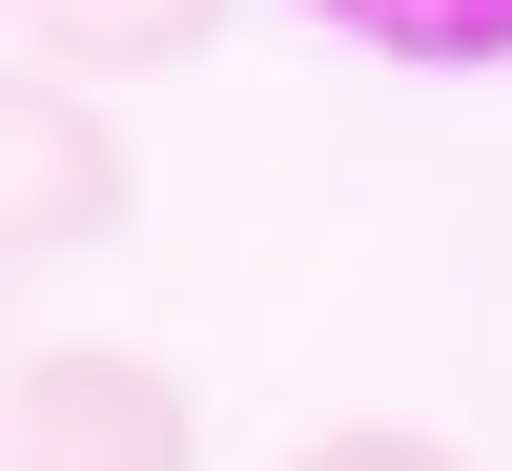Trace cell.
Here are the masks:
<instances>
[{"label": "cell", "mask_w": 512, "mask_h": 471, "mask_svg": "<svg viewBox=\"0 0 512 471\" xmlns=\"http://www.w3.org/2000/svg\"><path fill=\"white\" fill-rule=\"evenodd\" d=\"M0 471H205V410H185L164 349H21Z\"/></svg>", "instance_id": "cell-1"}, {"label": "cell", "mask_w": 512, "mask_h": 471, "mask_svg": "<svg viewBox=\"0 0 512 471\" xmlns=\"http://www.w3.org/2000/svg\"><path fill=\"white\" fill-rule=\"evenodd\" d=\"M123 205H144V164H123L103 82L21 62V103H0V226H21V267H82V246H123Z\"/></svg>", "instance_id": "cell-2"}, {"label": "cell", "mask_w": 512, "mask_h": 471, "mask_svg": "<svg viewBox=\"0 0 512 471\" xmlns=\"http://www.w3.org/2000/svg\"><path fill=\"white\" fill-rule=\"evenodd\" d=\"M0 21H21V62H62V82H144V62H205L226 0H0Z\"/></svg>", "instance_id": "cell-3"}, {"label": "cell", "mask_w": 512, "mask_h": 471, "mask_svg": "<svg viewBox=\"0 0 512 471\" xmlns=\"http://www.w3.org/2000/svg\"><path fill=\"white\" fill-rule=\"evenodd\" d=\"M308 21H349L369 62H431V82H472V62H512V0H308Z\"/></svg>", "instance_id": "cell-4"}, {"label": "cell", "mask_w": 512, "mask_h": 471, "mask_svg": "<svg viewBox=\"0 0 512 471\" xmlns=\"http://www.w3.org/2000/svg\"><path fill=\"white\" fill-rule=\"evenodd\" d=\"M287 471H472V451H451V431H308Z\"/></svg>", "instance_id": "cell-5"}]
</instances>
